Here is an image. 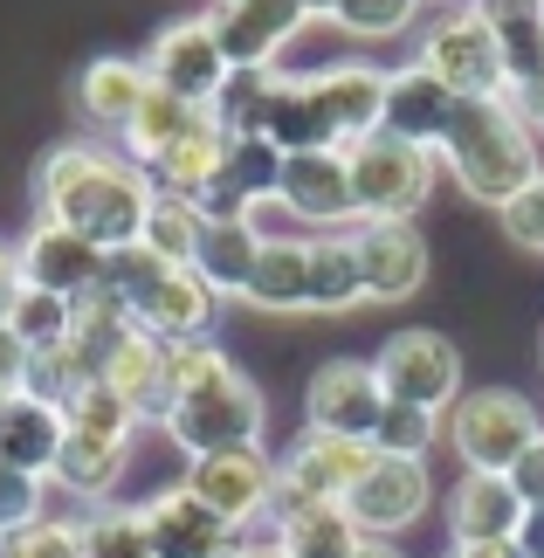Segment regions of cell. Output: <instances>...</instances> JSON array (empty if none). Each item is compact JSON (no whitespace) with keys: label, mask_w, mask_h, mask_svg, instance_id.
Listing matches in <instances>:
<instances>
[{"label":"cell","mask_w":544,"mask_h":558,"mask_svg":"<svg viewBox=\"0 0 544 558\" xmlns=\"http://www.w3.org/2000/svg\"><path fill=\"white\" fill-rule=\"evenodd\" d=\"M152 214V180L145 166L97 138H70L35 166V221L76 228L97 248H132Z\"/></svg>","instance_id":"1"},{"label":"cell","mask_w":544,"mask_h":558,"mask_svg":"<svg viewBox=\"0 0 544 558\" xmlns=\"http://www.w3.org/2000/svg\"><path fill=\"white\" fill-rule=\"evenodd\" d=\"M159 427L186 462H201V456H221V448H255L269 427V407L255 393V379L214 338H193V345H166Z\"/></svg>","instance_id":"2"},{"label":"cell","mask_w":544,"mask_h":558,"mask_svg":"<svg viewBox=\"0 0 544 558\" xmlns=\"http://www.w3.org/2000/svg\"><path fill=\"white\" fill-rule=\"evenodd\" d=\"M537 118L510 97H475V104H455V124L448 138L434 145V159L462 180L469 201H483L504 214L517 193H524L544 173V153H537Z\"/></svg>","instance_id":"3"},{"label":"cell","mask_w":544,"mask_h":558,"mask_svg":"<svg viewBox=\"0 0 544 558\" xmlns=\"http://www.w3.org/2000/svg\"><path fill=\"white\" fill-rule=\"evenodd\" d=\"M413 62L442 83V90H455L462 104L475 97H510V70H504V49H496L489 21L475 0H455L448 14L427 21V35L413 41Z\"/></svg>","instance_id":"4"},{"label":"cell","mask_w":544,"mask_h":558,"mask_svg":"<svg viewBox=\"0 0 544 558\" xmlns=\"http://www.w3.org/2000/svg\"><path fill=\"white\" fill-rule=\"evenodd\" d=\"M344 166H352V214L365 221H413L434 193V159L427 145H407L394 132H373L359 145H344Z\"/></svg>","instance_id":"5"},{"label":"cell","mask_w":544,"mask_h":558,"mask_svg":"<svg viewBox=\"0 0 544 558\" xmlns=\"http://www.w3.org/2000/svg\"><path fill=\"white\" fill-rule=\"evenodd\" d=\"M537 435L544 421L517 386H475V393L448 407V448L462 456V469H483V476H510V462Z\"/></svg>","instance_id":"6"},{"label":"cell","mask_w":544,"mask_h":558,"mask_svg":"<svg viewBox=\"0 0 544 558\" xmlns=\"http://www.w3.org/2000/svg\"><path fill=\"white\" fill-rule=\"evenodd\" d=\"M373 379H379L386 407H427V414H442V407L462 400V352L442 331L407 325L373 352Z\"/></svg>","instance_id":"7"},{"label":"cell","mask_w":544,"mask_h":558,"mask_svg":"<svg viewBox=\"0 0 544 558\" xmlns=\"http://www.w3.org/2000/svg\"><path fill=\"white\" fill-rule=\"evenodd\" d=\"M365 469H373V441H338V435L303 427V435L276 456V510L269 518L303 510V504H344Z\"/></svg>","instance_id":"8"},{"label":"cell","mask_w":544,"mask_h":558,"mask_svg":"<svg viewBox=\"0 0 544 558\" xmlns=\"http://www.w3.org/2000/svg\"><path fill=\"white\" fill-rule=\"evenodd\" d=\"M186 489L221 524L249 531L255 518H269V510H276V456H269L263 441H255V448H221V456H201V462H186Z\"/></svg>","instance_id":"9"},{"label":"cell","mask_w":544,"mask_h":558,"mask_svg":"<svg viewBox=\"0 0 544 558\" xmlns=\"http://www.w3.org/2000/svg\"><path fill=\"white\" fill-rule=\"evenodd\" d=\"M138 62H145L152 90L180 97V104H193V111H207L214 90L228 83V56H221V41H214L207 14H193V21H172V28H159V35H152V49H145Z\"/></svg>","instance_id":"10"},{"label":"cell","mask_w":544,"mask_h":558,"mask_svg":"<svg viewBox=\"0 0 544 558\" xmlns=\"http://www.w3.org/2000/svg\"><path fill=\"white\" fill-rule=\"evenodd\" d=\"M207 28L221 41L228 70H282V49L311 28L297 0H214Z\"/></svg>","instance_id":"11"},{"label":"cell","mask_w":544,"mask_h":558,"mask_svg":"<svg viewBox=\"0 0 544 558\" xmlns=\"http://www.w3.org/2000/svg\"><path fill=\"white\" fill-rule=\"evenodd\" d=\"M386 414V393L373 379V359H324L303 386V427L338 441H373V427Z\"/></svg>","instance_id":"12"},{"label":"cell","mask_w":544,"mask_h":558,"mask_svg":"<svg viewBox=\"0 0 544 558\" xmlns=\"http://www.w3.org/2000/svg\"><path fill=\"white\" fill-rule=\"evenodd\" d=\"M276 207L290 214V221H303L311 234H344V228H359V214H352V166H344L338 145L282 159Z\"/></svg>","instance_id":"13"},{"label":"cell","mask_w":544,"mask_h":558,"mask_svg":"<svg viewBox=\"0 0 544 558\" xmlns=\"http://www.w3.org/2000/svg\"><path fill=\"white\" fill-rule=\"evenodd\" d=\"M434 504V483H427V462H400V456H373V469L352 483L344 497V518H352L365 538L394 545L407 524H421Z\"/></svg>","instance_id":"14"},{"label":"cell","mask_w":544,"mask_h":558,"mask_svg":"<svg viewBox=\"0 0 544 558\" xmlns=\"http://www.w3.org/2000/svg\"><path fill=\"white\" fill-rule=\"evenodd\" d=\"M104 255H111V248H97L90 234L35 221L14 242V269H21V283H28V290H49V296H70V304H76V296H90L104 283Z\"/></svg>","instance_id":"15"},{"label":"cell","mask_w":544,"mask_h":558,"mask_svg":"<svg viewBox=\"0 0 544 558\" xmlns=\"http://www.w3.org/2000/svg\"><path fill=\"white\" fill-rule=\"evenodd\" d=\"M138 518H145L152 558H234V551L249 545L242 531L214 518V510L193 497L186 483H172V489H159L152 504H138Z\"/></svg>","instance_id":"16"},{"label":"cell","mask_w":544,"mask_h":558,"mask_svg":"<svg viewBox=\"0 0 544 558\" xmlns=\"http://www.w3.org/2000/svg\"><path fill=\"white\" fill-rule=\"evenodd\" d=\"M352 248H359L365 304H407L427 283V234L413 221H365L352 228Z\"/></svg>","instance_id":"17"},{"label":"cell","mask_w":544,"mask_h":558,"mask_svg":"<svg viewBox=\"0 0 544 558\" xmlns=\"http://www.w3.org/2000/svg\"><path fill=\"white\" fill-rule=\"evenodd\" d=\"M386 76H394V70H379V62H331V70H311L324 138H331V145L373 138L386 124Z\"/></svg>","instance_id":"18"},{"label":"cell","mask_w":544,"mask_h":558,"mask_svg":"<svg viewBox=\"0 0 544 558\" xmlns=\"http://www.w3.org/2000/svg\"><path fill=\"white\" fill-rule=\"evenodd\" d=\"M214 317H221V296H214L193 269H166L159 283L145 290V304L132 311V325L159 345H193V338H214Z\"/></svg>","instance_id":"19"},{"label":"cell","mask_w":544,"mask_h":558,"mask_svg":"<svg viewBox=\"0 0 544 558\" xmlns=\"http://www.w3.org/2000/svg\"><path fill=\"white\" fill-rule=\"evenodd\" d=\"M152 97V76L138 56H97L76 70V118L90 124V132H111L124 138V124L138 118V104Z\"/></svg>","instance_id":"20"},{"label":"cell","mask_w":544,"mask_h":558,"mask_svg":"<svg viewBox=\"0 0 544 558\" xmlns=\"http://www.w3.org/2000/svg\"><path fill=\"white\" fill-rule=\"evenodd\" d=\"M517 524H524V497L510 489V476L462 469V483L448 489V538L455 545H489V538H517Z\"/></svg>","instance_id":"21"},{"label":"cell","mask_w":544,"mask_h":558,"mask_svg":"<svg viewBox=\"0 0 544 558\" xmlns=\"http://www.w3.org/2000/svg\"><path fill=\"white\" fill-rule=\"evenodd\" d=\"M455 90H442L421 62H407V70H394L386 76V124L379 132H394V138H407V145H442L448 138V124H455Z\"/></svg>","instance_id":"22"},{"label":"cell","mask_w":544,"mask_h":558,"mask_svg":"<svg viewBox=\"0 0 544 558\" xmlns=\"http://www.w3.org/2000/svg\"><path fill=\"white\" fill-rule=\"evenodd\" d=\"M221 159H228V132L201 111V124H193L186 138H172L166 153L145 166V180H152V193H166V201H193V207H201V193L221 180Z\"/></svg>","instance_id":"23"},{"label":"cell","mask_w":544,"mask_h":558,"mask_svg":"<svg viewBox=\"0 0 544 558\" xmlns=\"http://www.w3.org/2000/svg\"><path fill=\"white\" fill-rule=\"evenodd\" d=\"M242 304L255 311H311V234H269L263 228V255H255V276L242 290Z\"/></svg>","instance_id":"24"},{"label":"cell","mask_w":544,"mask_h":558,"mask_svg":"<svg viewBox=\"0 0 544 558\" xmlns=\"http://www.w3.org/2000/svg\"><path fill=\"white\" fill-rule=\"evenodd\" d=\"M255 138H269L282 159L290 153H324V118H317V90H311V70L290 76V70H276L269 76V104H263V124H255ZM344 153V145H338Z\"/></svg>","instance_id":"25"},{"label":"cell","mask_w":544,"mask_h":558,"mask_svg":"<svg viewBox=\"0 0 544 558\" xmlns=\"http://www.w3.org/2000/svg\"><path fill=\"white\" fill-rule=\"evenodd\" d=\"M111 393L132 407L138 421H159L166 414V345L159 338H145L138 325L111 345V359H104V373H97Z\"/></svg>","instance_id":"26"},{"label":"cell","mask_w":544,"mask_h":558,"mask_svg":"<svg viewBox=\"0 0 544 558\" xmlns=\"http://www.w3.org/2000/svg\"><path fill=\"white\" fill-rule=\"evenodd\" d=\"M62 456V414L35 393H8L0 400V462L28 469V476H49Z\"/></svg>","instance_id":"27"},{"label":"cell","mask_w":544,"mask_h":558,"mask_svg":"<svg viewBox=\"0 0 544 558\" xmlns=\"http://www.w3.org/2000/svg\"><path fill=\"white\" fill-rule=\"evenodd\" d=\"M255 255H263V221H207V242L193 255V276L228 304V296L249 290Z\"/></svg>","instance_id":"28"},{"label":"cell","mask_w":544,"mask_h":558,"mask_svg":"<svg viewBox=\"0 0 544 558\" xmlns=\"http://www.w3.org/2000/svg\"><path fill=\"white\" fill-rule=\"evenodd\" d=\"M269 524H276L282 558H359V545H365V531L344 518V504H303Z\"/></svg>","instance_id":"29"},{"label":"cell","mask_w":544,"mask_h":558,"mask_svg":"<svg viewBox=\"0 0 544 558\" xmlns=\"http://www.w3.org/2000/svg\"><path fill=\"white\" fill-rule=\"evenodd\" d=\"M124 456H132L124 441H97V435H70V427H62V456L49 469V483L83 497V504H104L124 476Z\"/></svg>","instance_id":"30"},{"label":"cell","mask_w":544,"mask_h":558,"mask_svg":"<svg viewBox=\"0 0 544 558\" xmlns=\"http://www.w3.org/2000/svg\"><path fill=\"white\" fill-rule=\"evenodd\" d=\"M359 304H365V283H359L352 228L311 234V311H359Z\"/></svg>","instance_id":"31"},{"label":"cell","mask_w":544,"mask_h":558,"mask_svg":"<svg viewBox=\"0 0 544 558\" xmlns=\"http://www.w3.org/2000/svg\"><path fill=\"white\" fill-rule=\"evenodd\" d=\"M138 242L159 255L166 269H193V255H201V242H207V214L193 201H166V193H152V214H145Z\"/></svg>","instance_id":"32"},{"label":"cell","mask_w":544,"mask_h":558,"mask_svg":"<svg viewBox=\"0 0 544 558\" xmlns=\"http://www.w3.org/2000/svg\"><path fill=\"white\" fill-rule=\"evenodd\" d=\"M193 124H201V111H193V104L166 97V90H152V97L138 104V118L124 124V159H132V166H152L172 138H186Z\"/></svg>","instance_id":"33"},{"label":"cell","mask_w":544,"mask_h":558,"mask_svg":"<svg viewBox=\"0 0 544 558\" xmlns=\"http://www.w3.org/2000/svg\"><path fill=\"white\" fill-rule=\"evenodd\" d=\"M62 427H70V435H97V441H124V448H132L138 414H132V407H124L104 379H90L70 407H62Z\"/></svg>","instance_id":"34"},{"label":"cell","mask_w":544,"mask_h":558,"mask_svg":"<svg viewBox=\"0 0 544 558\" xmlns=\"http://www.w3.org/2000/svg\"><path fill=\"white\" fill-rule=\"evenodd\" d=\"M269 76L276 70H228V83L214 90L207 118L221 124L228 138H255V124H263V104H269Z\"/></svg>","instance_id":"35"},{"label":"cell","mask_w":544,"mask_h":558,"mask_svg":"<svg viewBox=\"0 0 544 558\" xmlns=\"http://www.w3.org/2000/svg\"><path fill=\"white\" fill-rule=\"evenodd\" d=\"M70 325H76V304H70V296H49V290H28V283H21L14 311H8V331H14L28 352L62 345V338H70Z\"/></svg>","instance_id":"36"},{"label":"cell","mask_w":544,"mask_h":558,"mask_svg":"<svg viewBox=\"0 0 544 558\" xmlns=\"http://www.w3.org/2000/svg\"><path fill=\"white\" fill-rule=\"evenodd\" d=\"M448 435L442 414L427 407H386L379 427H373V456H400V462H427V448Z\"/></svg>","instance_id":"37"},{"label":"cell","mask_w":544,"mask_h":558,"mask_svg":"<svg viewBox=\"0 0 544 558\" xmlns=\"http://www.w3.org/2000/svg\"><path fill=\"white\" fill-rule=\"evenodd\" d=\"M421 8L427 0H338L331 21L352 41H394V35H407L413 21H421Z\"/></svg>","instance_id":"38"},{"label":"cell","mask_w":544,"mask_h":558,"mask_svg":"<svg viewBox=\"0 0 544 558\" xmlns=\"http://www.w3.org/2000/svg\"><path fill=\"white\" fill-rule=\"evenodd\" d=\"M83 558H152L145 545V518L138 510H90L83 518Z\"/></svg>","instance_id":"39"},{"label":"cell","mask_w":544,"mask_h":558,"mask_svg":"<svg viewBox=\"0 0 544 558\" xmlns=\"http://www.w3.org/2000/svg\"><path fill=\"white\" fill-rule=\"evenodd\" d=\"M159 276H166V263H159V255H152L145 242H132V248H111V255H104V296H111V304H124V311H138L145 304V290L152 283H159Z\"/></svg>","instance_id":"40"},{"label":"cell","mask_w":544,"mask_h":558,"mask_svg":"<svg viewBox=\"0 0 544 558\" xmlns=\"http://www.w3.org/2000/svg\"><path fill=\"white\" fill-rule=\"evenodd\" d=\"M41 497H49V476H28V469L0 462V538L41 524Z\"/></svg>","instance_id":"41"},{"label":"cell","mask_w":544,"mask_h":558,"mask_svg":"<svg viewBox=\"0 0 544 558\" xmlns=\"http://www.w3.org/2000/svg\"><path fill=\"white\" fill-rule=\"evenodd\" d=\"M8 558H83V518H41L8 538Z\"/></svg>","instance_id":"42"},{"label":"cell","mask_w":544,"mask_h":558,"mask_svg":"<svg viewBox=\"0 0 544 558\" xmlns=\"http://www.w3.org/2000/svg\"><path fill=\"white\" fill-rule=\"evenodd\" d=\"M496 221H504V234H510L517 248L544 255V173H537V180H531L524 193H517V201H510L504 214H496Z\"/></svg>","instance_id":"43"},{"label":"cell","mask_w":544,"mask_h":558,"mask_svg":"<svg viewBox=\"0 0 544 558\" xmlns=\"http://www.w3.org/2000/svg\"><path fill=\"white\" fill-rule=\"evenodd\" d=\"M510 489L524 497V510H544V435L510 462Z\"/></svg>","instance_id":"44"},{"label":"cell","mask_w":544,"mask_h":558,"mask_svg":"<svg viewBox=\"0 0 544 558\" xmlns=\"http://www.w3.org/2000/svg\"><path fill=\"white\" fill-rule=\"evenodd\" d=\"M21 373H28V345L0 325V393H21Z\"/></svg>","instance_id":"45"},{"label":"cell","mask_w":544,"mask_h":558,"mask_svg":"<svg viewBox=\"0 0 544 558\" xmlns=\"http://www.w3.org/2000/svg\"><path fill=\"white\" fill-rule=\"evenodd\" d=\"M14 296H21V269H14V248L0 242V325H8V311H14Z\"/></svg>","instance_id":"46"},{"label":"cell","mask_w":544,"mask_h":558,"mask_svg":"<svg viewBox=\"0 0 544 558\" xmlns=\"http://www.w3.org/2000/svg\"><path fill=\"white\" fill-rule=\"evenodd\" d=\"M517 551L544 558V510H524V524H517Z\"/></svg>","instance_id":"47"},{"label":"cell","mask_w":544,"mask_h":558,"mask_svg":"<svg viewBox=\"0 0 544 558\" xmlns=\"http://www.w3.org/2000/svg\"><path fill=\"white\" fill-rule=\"evenodd\" d=\"M448 558H524V551H517V538H489V545H455Z\"/></svg>","instance_id":"48"},{"label":"cell","mask_w":544,"mask_h":558,"mask_svg":"<svg viewBox=\"0 0 544 558\" xmlns=\"http://www.w3.org/2000/svg\"><path fill=\"white\" fill-rule=\"evenodd\" d=\"M297 8L311 14V21H331V14H338V0H297Z\"/></svg>","instance_id":"49"},{"label":"cell","mask_w":544,"mask_h":558,"mask_svg":"<svg viewBox=\"0 0 544 558\" xmlns=\"http://www.w3.org/2000/svg\"><path fill=\"white\" fill-rule=\"evenodd\" d=\"M234 558H282V545H276V538H269V545H242Z\"/></svg>","instance_id":"50"},{"label":"cell","mask_w":544,"mask_h":558,"mask_svg":"<svg viewBox=\"0 0 544 558\" xmlns=\"http://www.w3.org/2000/svg\"><path fill=\"white\" fill-rule=\"evenodd\" d=\"M359 558H400V551H394V545H379V538H365V545H359Z\"/></svg>","instance_id":"51"},{"label":"cell","mask_w":544,"mask_h":558,"mask_svg":"<svg viewBox=\"0 0 544 558\" xmlns=\"http://www.w3.org/2000/svg\"><path fill=\"white\" fill-rule=\"evenodd\" d=\"M537 138H544V111H537Z\"/></svg>","instance_id":"52"},{"label":"cell","mask_w":544,"mask_h":558,"mask_svg":"<svg viewBox=\"0 0 544 558\" xmlns=\"http://www.w3.org/2000/svg\"><path fill=\"white\" fill-rule=\"evenodd\" d=\"M0 558H8V538H0Z\"/></svg>","instance_id":"53"},{"label":"cell","mask_w":544,"mask_h":558,"mask_svg":"<svg viewBox=\"0 0 544 558\" xmlns=\"http://www.w3.org/2000/svg\"><path fill=\"white\" fill-rule=\"evenodd\" d=\"M537 8H544V0H537Z\"/></svg>","instance_id":"54"},{"label":"cell","mask_w":544,"mask_h":558,"mask_svg":"<svg viewBox=\"0 0 544 558\" xmlns=\"http://www.w3.org/2000/svg\"><path fill=\"white\" fill-rule=\"evenodd\" d=\"M207 8H214V0H207Z\"/></svg>","instance_id":"55"}]
</instances>
